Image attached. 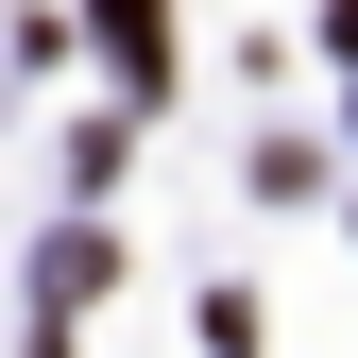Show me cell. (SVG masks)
Masks as SVG:
<instances>
[{
  "instance_id": "cell-1",
  "label": "cell",
  "mask_w": 358,
  "mask_h": 358,
  "mask_svg": "<svg viewBox=\"0 0 358 358\" xmlns=\"http://www.w3.org/2000/svg\"><path fill=\"white\" fill-rule=\"evenodd\" d=\"M103 52H120V69L154 85V69H171V17H154V0H103Z\"/></svg>"
}]
</instances>
